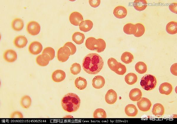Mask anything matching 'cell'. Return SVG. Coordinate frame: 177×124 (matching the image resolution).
<instances>
[{
  "label": "cell",
  "instance_id": "cell-40",
  "mask_svg": "<svg viewBox=\"0 0 177 124\" xmlns=\"http://www.w3.org/2000/svg\"><path fill=\"white\" fill-rule=\"evenodd\" d=\"M89 2L91 6L94 8H96L99 5L101 1L100 0H89Z\"/></svg>",
  "mask_w": 177,
  "mask_h": 124
},
{
  "label": "cell",
  "instance_id": "cell-31",
  "mask_svg": "<svg viewBox=\"0 0 177 124\" xmlns=\"http://www.w3.org/2000/svg\"><path fill=\"white\" fill-rule=\"evenodd\" d=\"M135 69L138 73L142 74L145 73L147 71V66L144 62L139 61L136 64Z\"/></svg>",
  "mask_w": 177,
  "mask_h": 124
},
{
  "label": "cell",
  "instance_id": "cell-36",
  "mask_svg": "<svg viewBox=\"0 0 177 124\" xmlns=\"http://www.w3.org/2000/svg\"><path fill=\"white\" fill-rule=\"evenodd\" d=\"M118 62L116 59L111 58H109L107 61V64L110 69L114 71L116 69Z\"/></svg>",
  "mask_w": 177,
  "mask_h": 124
},
{
  "label": "cell",
  "instance_id": "cell-15",
  "mask_svg": "<svg viewBox=\"0 0 177 124\" xmlns=\"http://www.w3.org/2000/svg\"><path fill=\"white\" fill-rule=\"evenodd\" d=\"M105 80L102 76L98 75L95 77L92 80L93 86L96 89L102 88L105 84Z\"/></svg>",
  "mask_w": 177,
  "mask_h": 124
},
{
  "label": "cell",
  "instance_id": "cell-32",
  "mask_svg": "<svg viewBox=\"0 0 177 124\" xmlns=\"http://www.w3.org/2000/svg\"><path fill=\"white\" fill-rule=\"evenodd\" d=\"M93 117L95 118H106V113L103 109L98 108L94 111Z\"/></svg>",
  "mask_w": 177,
  "mask_h": 124
},
{
  "label": "cell",
  "instance_id": "cell-25",
  "mask_svg": "<svg viewBox=\"0 0 177 124\" xmlns=\"http://www.w3.org/2000/svg\"><path fill=\"white\" fill-rule=\"evenodd\" d=\"M123 29L124 32L128 35H134L137 30V28L135 24L131 23L126 24L124 26Z\"/></svg>",
  "mask_w": 177,
  "mask_h": 124
},
{
  "label": "cell",
  "instance_id": "cell-23",
  "mask_svg": "<svg viewBox=\"0 0 177 124\" xmlns=\"http://www.w3.org/2000/svg\"><path fill=\"white\" fill-rule=\"evenodd\" d=\"M147 6L145 0H135L133 2V6L137 10L141 11L145 10Z\"/></svg>",
  "mask_w": 177,
  "mask_h": 124
},
{
  "label": "cell",
  "instance_id": "cell-41",
  "mask_svg": "<svg viewBox=\"0 0 177 124\" xmlns=\"http://www.w3.org/2000/svg\"><path fill=\"white\" fill-rule=\"evenodd\" d=\"M177 4L176 3H172L169 6V8L170 10L172 12L177 14Z\"/></svg>",
  "mask_w": 177,
  "mask_h": 124
},
{
  "label": "cell",
  "instance_id": "cell-38",
  "mask_svg": "<svg viewBox=\"0 0 177 124\" xmlns=\"http://www.w3.org/2000/svg\"><path fill=\"white\" fill-rule=\"evenodd\" d=\"M64 46H67L70 48L71 51V55H73L76 52V46L72 42H67L64 44Z\"/></svg>",
  "mask_w": 177,
  "mask_h": 124
},
{
  "label": "cell",
  "instance_id": "cell-22",
  "mask_svg": "<svg viewBox=\"0 0 177 124\" xmlns=\"http://www.w3.org/2000/svg\"><path fill=\"white\" fill-rule=\"evenodd\" d=\"M24 25L22 20L19 18H16L14 19L11 24L13 29L17 31H19L22 30L23 28Z\"/></svg>",
  "mask_w": 177,
  "mask_h": 124
},
{
  "label": "cell",
  "instance_id": "cell-27",
  "mask_svg": "<svg viewBox=\"0 0 177 124\" xmlns=\"http://www.w3.org/2000/svg\"><path fill=\"white\" fill-rule=\"evenodd\" d=\"M167 32L171 34H174L177 33V23L172 21L167 24L166 27Z\"/></svg>",
  "mask_w": 177,
  "mask_h": 124
},
{
  "label": "cell",
  "instance_id": "cell-1",
  "mask_svg": "<svg viewBox=\"0 0 177 124\" xmlns=\"http://www.w3.org/2000/svg\"><path fill=\"white\" fill-rule=\"evenodd\" d=\"M104 64L102 57L96 53H91L86 56L83 61L82 66L87 73L96 74L102 68Z\"/></svg>",
  "mask_w": 177,
  "mask_h": 124
},
{
  "label": "cell",
  "instance_id": "cell-28",
  "mask_svg": "<svg viewBox=\"0 0 177 124\" xmlns=\"http://www.w3.org/2000/svg\"><path fill=\"white\" fill-rule=\"evenodd\" d=\"M31 103V99L30 97L28 95H24L21 99L20 104L24 108H28L30 107Z\"/></svg>",
  "mask_w": 177,
  "mask_h": 124
},
{
  "label": "cell",
  "instance_id": "cell-13",
  "mask_svg": "<svg viewBox=\"0 0 177 124\" xmlns=\"http://www.w3.org/2000/svg\"><path fill=\"white\" fill-rule=\"evenodd\" d=\"M113 14L114 16L118 19L124 18L127 14V11L124 6H119L116 7L114 10Z\"/></svg>",
  "mask_w": 177,
  "mask_h": 124
},
{
  "label": "cell",
  "instance_id": "cell-2",
  "mask_svg": "<svg viewBox=\"0 0 177 124\" xmlns=\"http://www.w3.org/2000/svg\"><path fill=\"white\" fill-rule=\"evenodd\" d=\"M81 100L76 94L69 93L65 95L61 100L62 108L68 112L76 111L80 106Z\"/></svg>",
  "mask_w": 177,
  "mask_h": 124
},
{
  "label": "cell",
  "instance_id": "cell-14",
  "mask_svg": "<svg viewBox=\"0 0 177 124\" xmlns=\"http://www.w3.org/2000/svg\"><path fill=\"white\" fill-rule=\"evenodd\" d=\"M4 60L8 62H13L15 61L17 58V55L16 52L12 49L6 50L3 55Z\"/></svg>",
  "mask_w": 177,
  "mask_h": 124
},
{
  "label": "cell",
  "instance_id": "cell-8",
  "mask_svg": "<svg viewBox=\"0 0 177 124\" xmlns=\"http://www.w3.org/2000/svg\"><path fill=\"white\" fill-rule=\"evenodd\" d=\"M69 19L71 23L75 26H79L80 24L83 21L82 15L78 12H74L71 13Z\"/></svg>",
  "mask_w": 177,
  "mask_h": 124
},
{
  "label": "cell",
  "instance_id": "cell-4",
  "mask_svg": "<svg viewBox=\"0 0 177 124\" xmlns=\"http://www.w3.org/2000/svg\"><path fill=\"white\" fill-rule=\"evenodd\" d=\"M157 80L155 77L151 74H146L141 78L140 85L142 88L146 91L151 90L155 87Z\"/></svg>",
  "mask_w": 177,
  "mask_h": 124
},
{
  "label": "cell",
  "instance_id": "cell-24",
  "mask_svg": "<svg viewBox=\"0 0 177 124\" xmlns=\"http://www.w3.org/2000/svg\"><path fill=\"white\" fill-rule=\"evenodd\" d=\"M87 84L86 80L81 77H77L75 81V86L79 90H83L86 87Z\"/></svg>",
  "mask_w": 177,
  "mask_h": 124
},
{
  "label": "cell",
  "instance_id": "cell-29",
  "mask_svg": "<svg viewBox=\"0 0 177 124\" xmlns=\"http://www.w3.org/2000/svg\"><path fill=\"white\" fill-rule=\"evenodd\" d=\"M137 79V75L133 73H130L126 75L124 78L125 82L129 85H132L135 83Z\"/></svg>",
  "mask_w": 177,
  "mask_h": 124
},
{
  "label": "cell",
  "instance_id": "cell-5",
  "mask_svg": "<svg viewBox=\"0 0 177 124\" xmlns=\"http://www.w3.org/2000/svg\"><path fill=\"white\" fill-rule=\"evenodd\" d=\"M71 55L70 48L66 46H64L59 49L57 53V58L60 61L65 62L69 58Z\"/></svg>",
  "mask_w": 177,
  "mask_h": 124
},
{
  "label": "cell",
  "instance_id": "cell-17",
  "mask_svg": "<svg viewBox=\"0 0 177 124\" xmlns=\"http://www.w3.org/2000/svg\"><path fill=\"white\" fill-rule=\"evenodd\" d=\"M173 87L172 85L167 82H164L161 84L159 88L160 93L166 95L170 94L172 92Z\"/></svg>",
  "mask_w": 177,
  "mask_h": 124
},
{
  "label": "cell",
  "instance_id": "cell-35",
  "mask_svg": "<svg viewBox=\"0 0 177 124\" xmlns=\"http://www.w3.org/2000/svg\"><path fill=\"white\" fill-rule=\"evenodd\" d=\"M126 71V66L118 62L117 67L114 72L118 75H123Z\"/></svg>",
  "mask_w": 177,
  "mask_h": 124
},
{
  "label": "cell",
  "instance_id": "cell-9",
  "mask_svg": "<svg viewBox=\"0 0 177 124\" xmlns=\"http://www.w3.org/2000/svg\"><path fill=\"white\" fill-rule=\"evenodd\" d=\"M42 49V44L39 42L34 41L29 45L28 50L29 52L33 55H36L40 53Z\"/></svg>",
  "mask_w": 177,
  "mask_h": 124
},
{
  "label": "cell",
  "instance_id": "cell-11",
  "mask_svg": "<svg viewBox=\"0 0 177 124\" xmlns=\"http://www.w3.org/2000/svg\"><path fill=\"white\" fill-rule=\"evenodd\" d=\"M117 94L113 89L109 90L105 95V100L106 102L109 104H114L117 99Z\"/></svg>",
  "mask_w": 177,
  "mask_h": 124
},
{
  "label": "cell",
  "instance_id": "cell-20",
  "mask_svg": "<svg viewBox=\"0 0 177 124\" xmlns=\"http://www.w3.org/2000/svg\"><path fill=\"white\" fill-rule=\"evenodd\" d=\"M93 24L89 20H86L82 21L79 25L80 30L84 32H87L90 31L92 28Z\"/></svg>",
  "mask_w": 177,
  "mask_h": 124
},
{
  "label": "cell",
  "instance_id": "cell-10",
  "mask_svg": "<svg viewBox=\"0 0 177 124\" xmlns=\"http://www.w3.org/2000/svg\"><path fill=\"white\" fill-rule=\"evenodd\" d=\"M50 61V56L47 53H42L36 57V61L37 64L41 66H47Z\"/></svg>",
  "mask_w": 177,
  "mask_h": 124
},
{
  "label": "cell",
  "instance_id": "cell-30",
  "mask_svg": "<svg viewBox=\"0 0 177 124\" xmlns=\"http://www.w3.org/2000/svg\"><path fill=\"white\" fill-rule=\"evenodd\" d=\"M133 59V56L129 52H124L122 54L121 56V60L126 64H128L131 63Z\"/></svg>",
  "mask_w": 177,
  "mask_h": 124
},
{
  "label": "cell",
  "instance_id": "cell-7",
  "mask_svg": "<svg viewBox=\"0 0 177 124\" xmlns=\"http://www.w3.org/2000/svg\"><path fill=\"white\" fill-rule=\"evenodd\" d=\"M151 105L150 100L146 98L141 97L137 102V105L139 109L143 112L148 111L150 109Z\"/></svg>",
  "mask_w": 177,
  "mask_h": 124
},
{
  "label": "cell",
  "instance_id": "cell-33",
  "mask_svg": "<svg viewBox=\"0 0 177 124\" xmlns=\"http://www.w3.org/2000/svg\"><path fill=\"white\" fill-rule=\"evenodd\" d=\"M137 28V30L134 34V36L137 37L142 36L144 33L145 32V28L144 25L140 23L135 24Z\"/></svg>",
  "mask_w": 177,
  "mask_h": 124
},
{
  "label": "cell",
  "instance_id": "cell-34",
  "mask_svg": "<svg viewBox=\"0 0 177 124\" xmlns=\"http://www.w3.org/2000/svg\"><path fill=\"white\" fill-rule=\"evenodd\" d=\"M81 70L80 65L76 63H73L70 68V71L71 73L74 75L79 74Z\"/></svg>",
  "mask_w": 177,
  "mask_h": 124
},
{
  "label": "cell",
  "instance_id": "cell-16",
  "mask_svg": "<svg viewBox=\"0 0 177 124\" xmlns=\"http://www.w3.org/2000/svg\"><path fill=\"white\" fill-rule=\"evenodd\" d=\"M27 43V38L24 36L20 35L17 36L14 40V44L17 48H23Z\"/></svg>",
  "mask_w": 177,
  "mask_h": 124
},
{
  "label": "cell",
  "instance_id": "cell-19",
  "mask_svg": "<svg viewBox=\"0 0 177 124\" xmlns=\"http://www.w3.org/2000/svg\"><path fill=\"white\" fill-rule=\"evenodd\" d=\"M164 108L162 104L156 103L154 105L152 110L153 115L158 117H160L164 114Z\"/></svg>",
  "mask_w": 177,
  "mask_h": 124
},
{
  "label": "cell",
  "instance_id": "cell-3",
  "mask_svg": "<svg viewBox=\"0 0 177 124\" xmlns=\"http://www.w3.org/2000/svg\"><path fill=\"white\" fill-rule=\"evenodd\" d=\"M85 46L89 50L96 51L98 53H101L105 50L106 43L105 41L102 38L96 39L93 37H90L86 40Z\"/></svg>",
  "mask_w": 177,
  "mask_h": 124
},
{
  "label": "cell",
  "instance_id": "cell-21",
  "mask_svg": "<svg viewBox=\"0 0 177 124\" xmlns=\"http://www.w3.org/2000/svg\"><path fill=\"white\" fill-rule=\"evenodd\" d=\"M138 111V110L135 105L133 104L127 105L125 108V113L129 116H135L137 114Z\"/></svg>",
  "mask_w": 177,
  "mask_h": 124
},
{
  "label": "cell",
  "instance_id": "cell-18",
  "mask_svg": "<svg viewBox=\"0 0 177 124\" xmlns=\"http://www.w3.org/2000/svg\"><path fill=\"white\" fill-rule=\"evenodd\" d=\"M142 94V92L140 89L135 88L130 91L129 94V97L131 100L136 101L139 100L141 98Z\"/></svg>",
  "mask_w": 177,
  "mask_h": 124
},
{
  "label": "cell",
  "instance_id": "cell-42",
  "mask_svg": "<svg viewBox=\"0 0 177 124\" xmlns=\"http://www.w3.org/2000/svg\"><path fill=\"white\" fill-rule=\"evenodd\" d=\"M177 63H175L173 64L171 66L170 68V71L171 73L173 75L177 76Z\"/></svg>",
  "mask_w": 177,
  "mask_h": 124
},
{
  "label": "cell",
  "instance_id": "cell-39",
  "mask_svg": "<svg viewBox=\"0 0 177 124\" xmlns=\"http://www.w3.org/2000/svg\"><path fill=\"white\" fill-rule=\"evenodd\" d=\"M22 113L19 111H15L12 113L10 115L11 118H22Z\"/></svg>",
  "mask_w": 177,
  "mask_h": 124
},
{
  "label": "cell",
  "instance_id": "cell-37",
  "mask_svg": "<svg viewBox=\"0 0 177 124\" xmlns=\"http://www.w3.org/2000/svg\"><path fill=\"white\" fill-rule=\"evenodd\" d=\"M42 53H47L50 56V61L54 58L55 56V51L54 49L51 47H47L43 50Z\"/></svg>",
  "mask_w": 177,
  "mask_h": 124
},
{
  "label": "cell",
  "instance_id": "cell-12",
  "mask_svg": "<svg viewBox=\"0 0 177 124\" xmlns=\"http://www.w3.org/2000/svg\"><path fill=\"white\" fill-rule=\"evenodd\" d=\"M66 77L65 72L61 70H57L53 72L52 75L53 80L56 82H60L63 81Z\"/></svg>",
  "mask_w": 177,
  "mask_h": 124
},
{
  "label": "cell",
  "instance_id": "cell-6",
  "mask_svg": "<svg viewBox=\"0 0 177 124\" xmlns=\"http://www.w3.org/2000/svg\"><path fill=\"white\" fill-rule=\"evenodd\" d=\"M27 30L30 34L36 35L39 33L40 30V26L37 22L32 21L29 22L27 24Z\"/></svg>",
  "mask_w": 177,
  "mask_h": 124
},
{
  "label": "cell",
  "instance_id": "cell-26",
  "mask_svg": "<svg viewBox=\"0 0 177 124\" xmlns=\"http://www.w3.org/2000/svg\"><path fill=\"white\" fill-rule=\"evenodd\" d=\"M85 38V36L84 34L79 32L74 33L72 36L73 41L78 45L82 43Z\"/></svg>",
  "mask_w": 177,
  "mask_h": 124
}]
</instances>
